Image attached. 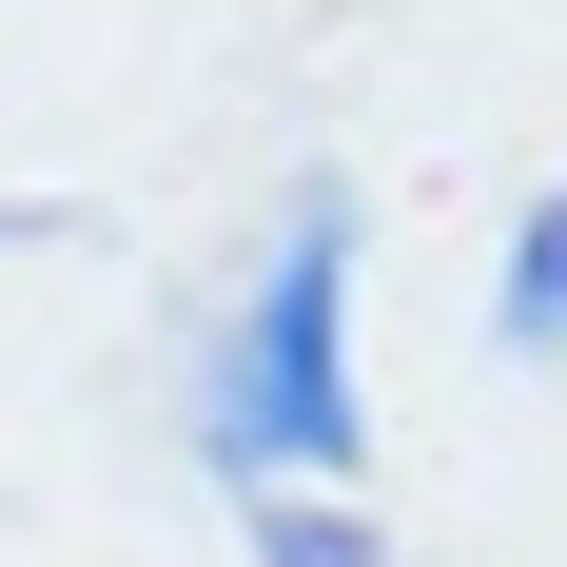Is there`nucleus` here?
I'll return each instance as SVG.
<instances>
[{
  "mask_svg": "<svg viewBox=\"0 0 567 567\" xmlns=\"http://www.w3.org/2000/svg\"><path fill=\"white\" fill-rule=\"evenodd\" d=\"M489 333H509V352H567V176L528 196V235H509V275H489Z\"/></svg>",
  "mask_w": 567,
  "mask_h": 567,
  "instance_id": "3",
  "label": "nucleus"
},
{
  "mask_svg": "<svg viewBox=\"0 0 567 567\" xmlns=\"http://www.w3.org/2000/svg\"><path fill=\"white\" fill-rule=\"evenodd\" d=\"M235 528H255V567H411L352 489H235Z\"/></svg>",
  "mask_w": 567,
  "mask_h": 567,
  "instance_id": "2",
  "label": "nucleus"
},
{
  "mask_svg": "<svg viewBox=\"0 0 567 567\" xmlns=\"http://www.w3.org/2000/svg\"><path fill=\"white\" fill-rule=\"evenodd\" d=\"M196 451H216L235 489H352V470H372V392H352V196L333 176H313L275 216V255L216 293Z\"/></svg>",
  "mask_w": 567,
  "mask_h": 567,
  "instance_id": "1",
  "label": "nucleus"
}]
</instances>
